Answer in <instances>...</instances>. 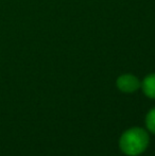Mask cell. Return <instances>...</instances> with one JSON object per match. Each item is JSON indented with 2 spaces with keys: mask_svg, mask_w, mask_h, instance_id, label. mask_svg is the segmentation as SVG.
Segmentation results:
<instances>
[{
  "mask_svg": "<svg viewBox=\"0 0 155 156\" xmlns=\"http://www.w3.org/2000/svg\"><path fill=\"white\" fill-rule=\"evenodd\" d=\"M149 144V136L147 132L139 127L128 129L120 138V149L126 155L136 156L147 149Z\"/></svg>",
  "mask_w": 155,
  "mask_h": 156,
  "instance_id": "6da1fadb",
  "label": "cell"
},
{
  "mask_svg": "<svg viewBox=\"0 0 155 156\" xmlns=\"http://www.w3.org/2000/svg\"><path fill=\"white\" fill-rule=\"evenodd\" d=\"M117 86L123 93H134L140 86L138 79L132 74H124L118 78Z\"/></svg>",
  "mask_w": 155,
  "mask_h": 156,
  "instance_id": "7a4b0ae2",
  "label": "cell"
},
{
  "mask_svg": "<svg viewBox=\"0 0 155 156\" xmlns=\"http://www.w3.org/2000/svg\"><path fill=\"white\" fill-rule=\"evenodd\" d=\"M143 89L148 97L155 99V73L150 74L145 79L143 83Z\"/></svg>",
  "mask_w": 155,
  "mask_h": 156,
  "instance_id": "3957f363",
  "label": "cell"
},
{
  "mask_svg": "<svg viewBox=\"0 0 155 156\" xmlns=\"http://www.w3.org/2000/svg\"><path fill=\"white\" fill-rule=\"evenodd\" d=\"M146 123H147V126H148V129H150V132L155 134V108L152 109L147 115Z\"/></svg>",
  "mask_w": 155,
  "mask_h": 156,
  "instance_id": "277c9868",
  "label": "cell"
}]
</instances>
